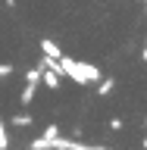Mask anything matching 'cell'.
<instances>
[{
    "mask_svg": "<svg viewBox=\"0 0 147 150\" xmlns=\"http://www.w3.org/2000/svg\"><path fill=\"white\" fill-rule=\"evenodd\" d=\"M41 53L50 56V59H60V56H63V50H60V44H56V41H50V38H41Z\"/></svg>",
    "mask_w": 147,
    "mask_h": 150,
    "instance_id": "3",
    "label": "cell"
},
{
    "mask_svg": "<svg viewBox=\"0 0 147 150\" xmlns=\"http://www.w3.org/2000/svg\"><path fill=\"white\" fill-rule=\"evenodd\" d=\"M56 138H60V128H56V125H47V131L38 141H31L28 147H31V150H47V147H53V144H56Z\"/></svg>",
    "mask_w": 147,
    "mask_h": 150,
    "instance_id": "2",
    "label": "cell"
},
{
    "mask_svg": "<svg viewBox=\"0 0 147 150\" xmlns=\"http://www.w3.org/2000/svg\"><path fill=\"white\" fill-rule=\"evenodd\" d=\"M60 72L66 75V78H72L78 88H85V84H97L100 81V69L94 63H82V59H72V56H60Z\"/></svg>",
    "mask_w": 147,
    "mask_h": 150,
    "instance_id": "1",
    "label": "cell"
},
{
    "mask_svg": "<svg viewBox=\"0 0 147 150\" xmlns=\"http://www.w3.org/2000/svg\"><path fill=\"white\" fill-rule=\"evenodd\" d=\"M113 88H116V81H113V78H100V81H97V94H100V97L113 94Z\"/></svg>",
    "mask_w": 147,
    "mask_h": 150,
    "instance_id": "4",
    "label": "cell"
},
{
    "mask_svg": "<svg viewBox=\"0 0 147 150\" xmlns=\"http://www.w3.org/2000/svg\"><path fill=\"white\" fill-rule=\"evenodd\" d=\"M13 75V63H0V78H9Z\"/></svg>",
    "mask_w": 147,
    "mask_h": 150,
    "instance_id": "7",
    "label": "cell"
},
{
    "mask_svg": "<svg viewBox=\"0 0 147 150\" xmlns=\"http://www.w3.org/2000/svg\"><path fill=\"white\" fill-rule=\"evenodd\" d=\"M9 147V134H6V125H3V119H0V150Z\"/></svg>",
    "mask_w": 147,
    "mask_h": 150,
    "instance_id": "6",
    "label": "cell"
},
{
    "mask_svg": "<svg viewBox=\"0 0 147 150\" xmlns=\"http://www.w3.org/2000/svg\"><path fill=\"white\" fill-rule=\"evenodd\" d=\"M144 147H147V138H144Z\"/></svg>",
    "mask_w": 147,
    "mask_h": 150,
    "instance_id": "9",
    "label": "cell"
},
{
    "mask_svg": "<svg viewBox=\"0 0 147 150\" xmlns=\"http://www.w3.org/2000/svg\"><path fill=\"white\" fill-rule=\"evenodd\" d=\"M31 116H25V112H19V116H13V125H16V128H28V125H31Z\"/></svg>",
    "mask_w": 147,
    "mask_h": 150,
    "instance_id": "5",
    "label": "cell"
},
{
    "mask_svg": "<svg viewBox=\"0 0 147 150\" xmlns=\"http://www.w3.org/2000/svg\"><path fill=\"white\" fill-rule=\"evenodd\" d=\"M141 59H144V63H147V47H144V50H141Z\"/></svg>",
    "mask_w": 147,
    "mask_h": 150,
    "instance_id": "8",
    "label": "cell"
}]
</instances>
